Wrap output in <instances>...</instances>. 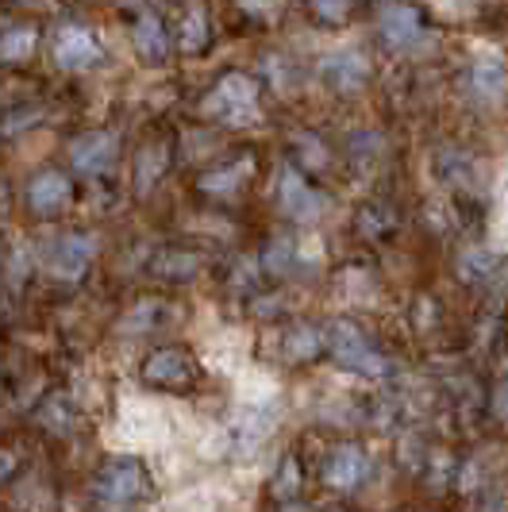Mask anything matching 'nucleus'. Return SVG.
I'll use <instances>...</instances> for the list:
<instances>
[{
	"mask_svg": "<svg viewBox=\"0 0 508 512\" xmlns=\"http://www.w3.org/2000/svg\"><path fill=\"white\" fill-rule=\"evenodd\" d=\"M278 197H281L285 216H293V220H301V224H312V220H320V216L328 212V197L316 193L297 170H285V174H281Z\"/></svg>",
	"mask_w": 508,
	"mask_h": 512,
	"instance_id": "7ed1b4c3",
	"label": "nucleus"
},
{
	"mask_svg": "<svg viewBox=\"0 0 508 512\" xmlns=\"http://www.w3.org/2000/svg\"><path fill=\"white\" fill-rule=\"evenodd\" d=\"M112 158H116V135H108V131L81 135L74 143V166L81 174H101L112 166Z\"/></svg>",
	"mask_w": 508,
	"mask_h": 512,
	"instance_id": "6e6552de",
	"label": "nucleus"
},
{
	"mask_svg": "<svg viewBox=\"0 0 508 512\" xmlns=\"http://www.w3.org/2000/svg\"><path fill=\"white\" fill-rule=\"evenodd\" d=\"M147 489V474L135 459H116L108 462L97 478V493H101L108 505H127L135 501L139 493Z\"/></svg>",
	"mask_w": 508,
	"mask_h": 512,
	"instance_id": "20e7f679",
	"label": "nucleus"
},
{
	"mask_svg": "<svg viewBox=\"0 0 508 512\" xmlns=\"http://www.w3.org/2000/svg\"><path fill=\"white\" fill-rule=\"evenodd\" d=\"M278 497H289V493H297V462L285 459L281 462V474H278Z\"/></svg>",
	"mask_w": 508,
	"mask_h": 512,
	"instance_id": "4be33fe9",
	"label": "nucleus"
},
{
	"mask_svg": "<svg viewBox=\"0 0 508 512\" xmlns=\"http://www.w3.org/2000/svg\"><path fill=\"white\" fill-rule=\"evenodd\" d=\"M239 4H243L251 16H274V4H278V0H239Z\"/></svg>",
	"mask_w": 508,
	"mask_h": 512,
	"instance_id": "5701e85b",
	"label": "nucleus"
},
{
	"mask_svg": "<svg viewBox=\"0 0 508 512\" xmlns=\"http://www.w3.org/2000/svg\"><path fill=\"white\" fill-rule=\"evenodd\" d=\"M135 51L143 54L147 62H162V58L170 54L166 27H162V20L151 16V12H143V16H139V24H135Z\"/></svg>",
	"mask_w": 508,
	"mask_h": 512,
	"instance_id": "ddd939ff",
	"label": "nucleus"
},
{
	"mask_svg": "<svg viewBox=\"0 0 508 512\" xmlns=\"http://www.w3.org/2000/svg\"><path fill=\"white\" fill-rule=\"evenodd\" d=\"M381 39L393 47V51H408L416 39H420V12L408 8V4H389L381 12Z\"/></svg>",
	"mask_w": 508,
	"mask_h": 512,
	"instance_id": "0eeeda50",
	"label": "nucleus"
},
{
	"mask_svg": "<svg viewBox=\"0 0 508 512\" xmlns=\"http://www.w3.org/2000/svg\"><path fill=\"white\" fill-rule=\"evenodd\" d=\"M204 112L224 120L231 128H247L258 120V81H251L247 74H228L220 77V85L208 93Z\"/></svg>",
	"mask_w": 508,
	"mask_h": 512,
	"instance_id": "f257e3e1",
	"label": "nucleus"
},
{
	"mask_svg": "<svg viewBox=\"0 0 508 512\" xmlns=\"http://www.w3.org/2000/svg\"><path fill=\"white\" fill-rule=\"evenodd\" d=\"M97 255V243L89 235H62L47 255V266H51L54 278H66V282H77L85 274V266Z\"/></svg>",
	"mask_w": 508,
	"mask_h": 512,
	"instance_id": "39448f33",
	"label": "nucleus"
},
{
	"mask_svg": "<svg viewBox=\"0 0 508 512\" xmlns=\"http://www.w3.org/2000/svg\"><path fill=\"white\" fill-rule=\"evenodd\" d=\"M493 274H497V255H493L489 247H478V251H466V255H462V278L485 282V278H493Z\"/></svg>",
	"mask_w": 508,
	"mask_h": 512,
	"instance_id": "f3484780",
	"label": "nucleus"
},
{
	"mask_svg": "<svg viewBox=\"0 0 508 512\" xmlns=\"http://www.w3.org/2000/svg\"><path fill=\"white\" fill-rule=\"evenodd\" d=\"M35 51V31L31 27H16L8 35H0V62H20Z\"/></svg>",
	"mask_w": 508,
	"mask_h": 512,
	"instance_id": "2eb2a0df",
	"label": "nucleus"
},
{
	"mask_svg": "<svg viewBox=\"0 0 508 512\" xmlns=\"http://www.w3.org/2000/svg\"><path fill=\"white\" fill-rule=\"evenodd\" d=\"M470 85H474V93H482V97H497V93L505 89V70H501L497 62H478V66L470 70Z\"/></svg>",
	"mask_w": 508,
	"mask_h": 512,
	"instance_id": "dca6fc26",
	"label": "nucleus"
},
{
	"mask_svg": "<svg viewBox=\"0 0 508 512\" xmlns=\"http://www.w3.org/2000/svg\"><path fill=\"white\" fill-rule=\"evenodd\" d=\"M27 197H31L35 212H58L70 201V181L62 178V174H39V178L31 181Z\"/></svg>",
	"mask_w": 508,
	"mask_h": 512,
	"instance_id": "f8f14e48",
	"label": "nucleus"
},
{
	"mask_svg": "<svg viewBox=\"0 0 508 512\" xmlns=\"http://www.w3.org/2000/svg\"><path fill=\"white\" fill-rule=\"evenodd\" d=\"M331 512H339V509H331Z\"/></svg>",
	"mask_w": 508,
	"mask_h": 512,
	"instance_id": "a878e982",
	"label": "nucleus"
},
{
	"mask_svg": "<svg viewBox=\"0 0 508 512\" xmlns=\"http://www.w3.org/2000/svg\"><path fill=\"white\" fill-rule=\"evenodd\" d=\"M204 43H208V20H204L201 8H193L185 16V24H181V47L185 51H201Z\"/></svg>",
	"mask_w": 508,
	"mask_h": 512,
	"instance_id": "aec40b11",
	"label": "nucleus"
},
{
	"mask_svg": "<svg viewBox=\"0 0 508 512\" xmlns=\"http://www.w3.org/2000/svg\"><path fill=\"white\" fill-rule=\"evenodd\" d=\"M143 378L154 385H185L193 378V362L185 351H154L143 366Z\"/></svg>",
	"mask_w": 508,
	"mask_h": 512,
	"instance_id": "9d476101",
	"label": "nucleus"
},
{
	"mask_svg": "<svg viewBox=\"0 0 508 512\" xmlns=\"http://www.w3.org/2000/svg\"><path fill=\"white\" fill-rule=\"evenodd\" d=\"M54 58H58L62 70H85V66H93L101 58V47H97L93 31H85V27H62L58 39H54Z\"/></svg>",
	"mask_w": 508,
	"mask_h": 512,
	"instance_id": "423d86ee",
	"label": "nucleus"
},
{
	"mask_svg": "<svg viewBox=\"0 0 508 512\" xmlns=\"http://www.w3.org/2000/svg\"><path fill=\"white\" fill-rule=\"evenodd\" d=\"M316 347H320V332H316V328H293L289 339H285V355H289L293 362L312 359Z\"/></svg>",
	"mask_w": 508,
	"mask_h": 512,
	"instance_id": "a211bd4d",
	"label": "nucleus"
},
{
	"mask_svg": "<svg viewBox=\"0 0 508 512\" xmlns=\"http://www.w3.org/2000/svg\"><path fill=\"white\" fill-rule=\"evenodd\" d=\"M251 174V158H239V162H231L224 170H212V174H204L201 178V189L204 193H231V189H239V181Z\"/></svg>",
	"mask_w": 508,
	"mask_h": 512,
	"instance_id": "4468645a",
	"label": "nucleus"
},
{
	"mask_svg": "<svg viewBox=\"0 0 508 512\" xmlns=\"http://www.w3.org/2000/svg\"><path fill=\"white\" fill-rule=\"evenodd\" d=\"M312 8H316V16H320V20H328V24H343V20H347V12H351V0H312Z\"/></svg>",
	"mask_w": 508,
	"mask_h": 512,
	"instance_id": "412c9836",
	"label": "nucleus"
},
{
	"mask_svg": "<svg viewBox=\"0 0 508 512\" xmlns=\"http://www.w3.org/2000/svg\"><path fill=\"white\" fill-rule=\"evenodd\" d=\"M328 347H331V359L339 362L343 370H355L362 378H381V374L389 370V362L370 347V339L358 332L355 324H347V320H339V324L331 328Z\"/></svg>",
	"mask_w": 508,
	"mask_h": 512,
	"instance_id": "f03ea898",
	"label": "nucleus"
},
{
	"mask_svg": "<svg viewBox=\"0 0 508 512\" xmlns=\"http://www.w3.org/2000/svg\"><path fill=\"white\" fill-rule=\"evenodd\" d=\"M162 170H166V147H147L139 154V193H147Z\"/></svg>",
	"mask_w": 508,
	"mask_h": 512,
	"instance_id": "6ab92c4d",
	"label": "nucleus"
},
{
	"mask_svg": "<svg viewBox=\"0 0 508 512\" xmlns=\"http://www.w3.org/2000/svg\"><path fill=\"white\" fill-rule=\"evenodd\" d=\"M370 474V459L358 451V447H339L328 459V482L335 489H355L366 482Z\"/></svg>",
	"mask_w": 508,
	"mask_h": 512,
	"instance_id": "9b49d317",
	"label": "nucleus"
},
{
	"mask_svg": "<svg viewBox=\"0 0 508 512\" xmlns=\"http://www.w3.org/2000/svg\"><path fill=\"white\" fill-rule=\"evenodd\" d=\"M497 412H501V416L508 420V385L501 389V393H497Z\"/></svg>",
	"mask_w": 508,
	"mask_h": 512,
	"instance_id": "393cba45",
	"label": "nucleus"
},
{
	"mask_svg": "<svg viewBox=\"0 0 508 512\" xmlns=\"http://www.w3.org/2000/svg\"><path fill=\"white\" fill-rule=\"evenodd\" d=\"M12 470H16V459H12L8 451H0V482H4V478H8Z\"/></svg>",
	"mask_w": 508,
	"mask_h": 512,
	"instance_id": "b1692460",
	"label": "nucleus"
},
{
	"mask_svg": "<svg viewBox=\"0 0 508 512\" xmlns=\"http://www.w3.org/2000/svg\"><path fill=\"white\" fill-rule=\"evenodd\" d=\"M324 77L339 93H351V89H362L366 77H370V62L362 58L358 51H339L324 58Z\"/></svg>",
	"mask_w": 508,
	"mask_h": 512,
	"instance_id": "1a4fd4ad",
	"label": "nucleus"
}]
</instances>
